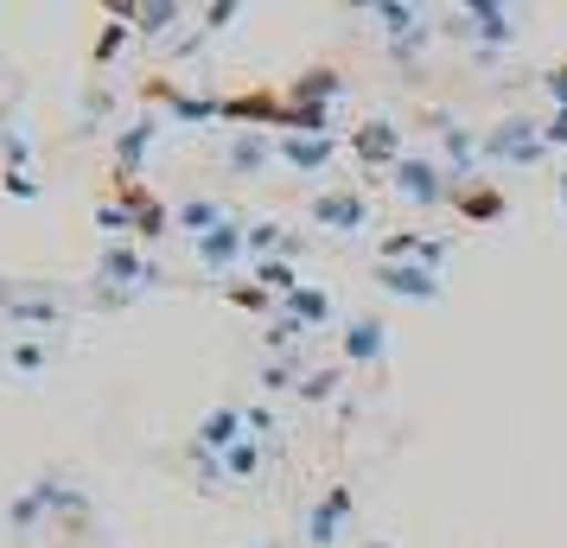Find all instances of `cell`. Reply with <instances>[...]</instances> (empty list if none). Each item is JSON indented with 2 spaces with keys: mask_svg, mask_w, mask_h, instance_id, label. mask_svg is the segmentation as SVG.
<instances>
[{
  "mask_svg": "<svg viewBox=\"0 0 567 548\" xmlns=\"http://www.w3.org/2000/svg\"><path fill=\"white\" fill-rule=\"evenodd\" d=\"M389 185L409 198V205H421V210H434V205H446L460 185H453V173L440 166L434 154H402L395 166H389Z\"/></svg>",
  "mask_w": 567,
  "mask_h": 548,
  "instance_id": "cell-1",
  "label": "cell"
},
{
  "mask_svg": "<svg viewBox=\"0 0 567 548\" xmlns=\"http://www.w3.org/2000/svg\"><path fill=\"white\" fill-rule=\"evenodd\" d=\"M542 147H548V134H542V122H529V115H504V122L485 134V159H497V166H536Z\"/></svg>",
  "mask_w": 567,
  "mask_h": 548,
  "instance_id": "cell-2",
  "label": "cell"
},
{
  "mask_svg": "<svg viewBox=\"0 0 567 548\" xmlns=\"http://www.w3.org/2000/svg\"><path fill=\"white\" fill-rule=\"evenodd\" d=\"M312 224L338 230V236H358V230H370V198L358 185H326V192H312Z\"/></svg>",
  "mask_w": 567,
  "mask_h": 548,
  "instance_id": "cell-3",
  "label": "cell"
},
{
  "mask_svg": "<svg viewBox=\"0 0 567 548\" xmlns=\"http://www.w3.org/2000/svg\"><path fill=\"white\" fill-rule=\"evenodd\" d=\"M446 32H453V39L472 32V39H485V45H511L516 13L511 7H491V0H472V7H453V13H446Z\"/></svg>",
  "mask_w": 567,
  "mask_h": 548,
  "instance_id": "cell-4",
  "label": "cell"
},
{
  "mask_svg": "<svg viewBox=\"0 0 567 548\" xmlns=\"http://www.w3.org/2000/svg\"><path fill=\"white\" fill-rule=\"evenodd\" d=\"M338 351H344V364H351V370L383 364V351H389V319H383V313H351V319H344V339H338Z\"/></svg>",
  "mask_w": 567,
  "mask_h": 548,
  "instance_id": "cell-5",
  "label": "cell"
},
{
  "mask_svg": "<svg viewBox=\"0 0 567 548\" xmlns=\"http://www.w3.org/2000/svg\"><path fill=\"white\" fill-rule=\"evenodd\" d=\"M275 159L293 166L300 179H319V173H332L338 141H332V134H275Z\"/></svg>",
  "mask_w": 567,
  "mask_h": 548,
  "instance_id": "cell-6",
  "label": "cell"
},
{
  "mask_svg": "<svg viewBox=\"0 0 567 548\" xmlns=\"http://www.w3.org/2000/svg\"><path fill=\"white\" fill-rule=\"evenodd\" d=\"M192 249H198V268H210V275H230L236 261H249V224H243V217H230V224H217L210 236H198Z\"/></svg>",
  "mask_w": 567,
  "mask_h": 548,
  "instance_id": "cell-7",
  "label": "cell"
},
{
  "mask_svg": "<svg viewBox=\"0 0 567 548\" xmlns=\"http://www.w3.org/2000/svg\"><path fill=\"white\" fill-rule=\"evenodd\" d=\"M243 441H249V415H243L236 402H217V409L198 421V434H192V446H198V453H210V459H224V453H230V446H243Z\"/></svg>",
  "mask_w": 567,
  "mask_h": 548,
  "instance_id": "cell-8",
  "label": "cell"
},
{
  "mask_svg": "<svg viewBox=\"0 0 567 548\" xmlns=\"http://www.w3.org/2000/svg\"><path fill=\"white\" fill-rule=\"evenodd\" d=\"M344 523H351V485L338 478V485H326V497L307 510V548H332L338 536H344Z\"/></svg>",
  "mask_w": 567,
  "mask_h": 548,
  "instance_id": "cell-9",
  "label": "cell"
},
{
  "mask_svg": "<svg viewBox=\"0 0 567 548\" xmlns=\"http://www.w3.org/2000/svg\"><path fill=\"white\" fill-rule=\"evenodd\" d=\"M370 281L395 300H440V268H421V261H377Z\"/></svg>",
  "mask_w": 567,
  "mask_h": 548,
  "instance_id": "cell-10",
  "label": "cell"
},
{
  "mask_svg": "<svg viewBox=\"0 0 567 548\" xmlns=\"http://www.w3.org/2000/svg\"><path fill=\"white\" fill-rule=\"evenodd\" d=\"M96 281H115V288H147V281H159V268L147 256H134L128 242H109L103 256H96Z\"/></svg>",
  "mask_w": 567,
  "mask_h": 548,
  "instance_id": "cell-11",
  "label": "cell"
},
{
  "mask_svg": "<svg viewBox=\"0 0 567 548\" xmlns=\"http://www.w3.org/2000/svg\"><path fill=\"white\" fill-rule=\"evenodd\" d=\"M351 154H358L363 166H395V159H402V128H395V122H363V128L351 134Z\"/></svg>",
  "mask_w": 567,
  "mask_h": 548,
  "instance_id": "cell-12",
  "label": "cell"
},
{
  "mask_svg": "<svg viewBox=\"0 0 567 548\" xmlns=\"http://www.w3.org/2000/svg\"><path fill=\"white\" fill-rule=\"evenodd\" d=\"M281 96H287V108H326L332 96H344V77H338L332 64H319V71H307V77L287 83Z\"/></svg>",
  "mask_w": 567,
  "mask_h": 548,
  "instance_id": "cell-13",
  "label": "cell"
},
{
  "mask_svg": "<svg viewBox=\"0 0 567 548\" xmlns=\"http://www.w3.org/2000/svg\"><path fill=\"white\" fill-rule=\"evenodd\" d=\"M478 154H485V141L472 128H440V166L453 173V185H465V173L478 166Z\"/></svg>",
  "mask_w": 567,
  "mask_h": 548,
  "instance_id": "cell-14",
  "label": "cell"
},
{
  "mask_svg": "<svg viewBox=\"0 0 567 548\" xmlns=\"http://www.w3.org/2000/svg\"><path fill=\"white\" fill-rule=\"evenodd\" d=\"M159 122L154 115H141V122H128V128L115 134V173H122V185H134V166H141V154L154 147Z\"/></svg>",
  "mask_w": 567,
  "mask_h": 548,
  "instance_id": "cell-15",
  "label": "cell"
},
{
  "mask_svg": "<svg viewBox=\"0 0 567 548\" xmlns=\"http://www.w3.org/2000/svg\"><path fill=\"white\" fill-rule=\"evenodd\" d=\"M122 205H128V217H134V236H147V242H154V236L173 230V210L159 205V198H147L141 185H122Z\"/></svg>",
  "mask_w": 567,
  "mask_h": 548,
  "instance_id": "cell-16",
  "label": "cell"
},
{
  "mask_svg": "<svg viewBox=\"0 0 567 548\" xmlns=\"http://www.w3.org/2000/svg\"><path fill=\"white\" fill-rule=\"evenodd\" d=\"M249 275H256V288H261V293H275V300H293V293L307 288V281H300V268H293L287 256L249 261Z\"/></svg>",
  "mask_w": 567,
  "mask_h": 548,
  "instance_id": "cell-17",
  "label": "cell"
},
{
  "mask_svg": "<svg viewBox=\"0 0 567 548\" xmlns=\"http://www.w3.org/2000/svg\"><path fill=\"white\" fill-rule=\"evenodd\" d=\"M383 261H421V268H440V261H446V242H440V236H383Z\"/></svg>",
  "mask_w": 567,
  "mask_h": 548,
  "instance_id": "cell-18",
  "label": "cell"
},
{
  "mask_svg": "<svg viewBox=\"0 0 567 548\" xmlns=\"http://www.w3.org/2000/svg\"><path fill=\"white\" fill-rule=\"evenodd\" d=\"M268 256H287V261H293V256H300V236L261 217V224H249V261H268Z\"/></svg>",
  "mask_w": 567,
  "mask_h": 548,
  "instance_id": "cell-19",
  "label": "cell"
},
{
  "mask_svg": "<svg viewBox=\"0 0 567 548\" xmlns=\"http://www.w3.org/2000/svg\"><path fill=\"white\" fill-rule=\"evenodd\" d=\"M173 224H179V230H192V242H198V236H210L217 224H230V210L217 205V198H185V205L173 210Z\"/></svg>",
  "mask_w": 567,
  "mask_h": 548,
  "instance_id": "cell-20",
  "label": "cell"
},
{
  "mask_svg": "<svg viewBox=\"0 0 567 548\" xmlns=\"http://www.w3.org/2000/svg\"><path fill=\"white\" fill-rule=\"evenodd\" d=\"M268 159H275L268 128H249V134H236V141H230V166H236V173H261Z\"/></svg>",
  "mask_w": 567,
  "mask_h": 548,
  "instance_id": "cell-21",
  "label": "cell"
},
{
  "mask_svg": "<svg viewBox=\"0 0 567 548\" xmlns=\"http://www.w3.org/2000/svg\"><path fill=\"white\" fill-rule=\"evenodd\" d=\"M287 319H300V325H307V332H319V325H326V319H332V293L326 288H300L293 293V300H287Z\"/></svg>",
  "mask_w": 567,
  "mask_h": 548,
  "instance_id": "cell-22",
  "label": "cell"
},
{
  "mask_svg": "<svg viewBox=\"0 0 567 548\" xmlns=\"http://www.w3.org/2000/svg\"><path fill=\"white\" fill-rule=\"evenodd\" d=\"M159 96L173 108V122H210V115H224L217 96H179V90H166V83H159Z\"/></svg>",
  "mask_w": 567,
  "mask_h": 548,
  "instance_id": "cell-23",
  "label": "cell"
},
{
  "mask_svg": "<svg viewBox=\"0 0 567 548\" xmlns=\"http://www.w3.org/2000/svg\"><path fill=\"white\" fill-rule=\"evenodd\" d=\"M173 20H185V7H179V0H154V7H141V13H134V32L159 39V32L173 27Z\"/></svg>",
  "mask_w": 567,
  "mask_h": 548,
  "instance_id": "cell-24",
  "label": "cell"
},
{
  "mask_svg": "<svg viewBox=\"0 0 567 548\" xmlns=\"http://www.w3.org/2000/svg\"><path fill=\"white\" fill-rule=\"evenodd\" d=\"M261 472V441H243L224 453V478H256Z\"/></svg>",
  "mask_w": 567,
  "mask_h": 548,
  "instance_id": "cell-25",
  "label": "cell"
},
{
  "mask_svg": "<svg viewBox=\"0 0 567 548\" xmlns=\"http://www.w3.org/2000/svg\"><path fill=\"white\" fill-rule=\"evenodd\" d=\"M453 205H460L465 217H497V210H504V192L478 185V192H453Z\"/></svg>",
  "mask_w": 567,
  "mask_h": 548,
  "instance_id": "cell-26",
  "label": "cell"
},
{
  "mask_svg": "<svg viewBox=\"0 0 567 548\" xmlns=\"http://www.w3.org/2000/svg\"><path fill=\"white\" fill-rule=\"evenodd\" d=\"M307 339V325H300V319H275V325H268V351H275V358H287V351H293V344Z\"/></svg>",
  "mask_w": 567,
  "mask_h": 548,
  "instance_id": "cell-27",
  "label": "cell"
},
{
  "mask_svg": "<svg viewBox=\"0 0 567 548\" xmlns=\"http://www.w3.org/2000/svg\"><path fill=\"white\" fill-rule=\"evenodd\" d=\"M7 364L20 370V376H32V370H45V344H39V339L13 344V351H7Z\"/></svg>",
  "mask_w": 567,
  "mask_h": 548,
  "instance_id": "cell-28",
  "label": "cell"
},
{
  "mask_svg": "<svg viewBox=\"0 0 567 548\" xmlns=\"http://www.w3.org/2000/svg\"><path fill=\"white\" fill-rule=\"evenodd\" d=\"M96 224H103V230H134L128 205H115V198H103V205H96Z\"/></svg>",
  "mask_w": 567,
  "mask_h": 548,
  "instance_id": "cell-29",
  "label": "cell"
},
{
  "mask_svg": "<svg viewBox=\"0 0 567 548\" xmlns=\"http://www.w3.org/2000/svg\"><path fill=\"white\" fill-rule=\"evenodd\" d=\"M261 390H300V383H293V364H287V358H275V364L261 370Z\"/></svg>",
  "mask_w": 567,
  "mask_h": 548,
  "instance_id": "cell-30",
  "label": "cell"
},
{
  "mask_svg": "<svg viewBox=\"0 0 567 548\" xmlns=\"http://www.w3.org/2000/svg\"><path fill=\"white\" fill-rule=\"evenodd\" d=\"M332 390H338V376H332V370H312L307 383H300V395H307V402H326Z\"/></svg>",
  "mask_w": 567,
  "mask_h": 548,
  "instance_id": "cell-31",
  "label": "cell"
},
{
  "mask_svg": "<svg viewBox=\"0 0 567 548\" xmlns=\"http://www.w3.org/2000/svg\"><path fill=\"white\" fill-rule=\"evenodd\" d=\"M542 90H548V96H555V108H567V64H555V71H548V77H542Z\"/></svg>",
  "mask_w": 567,
  "mask_h": 548,
  "instance_id": "cell-32",
  "label": "cell"
},
{
  "mask_svg": "<svg viewBox=\"0 0 567 548\" xmlns=\"http://www.w3.org/2000/svg\"><path fill=\"white\" fill-rule=\"evenodd\" d=\"M122 39H128V27L115 20V27L103 32V45H96V64H103V58H115V52H122Z\"/></svg>",
  "mask_w": 567,
  "mask_h": 548,
  "instance_id": "cell-33",
  "label": "cell"
},
{
  "mask_svg": "<svg viewBox=\"0 0 567 548\" xmlns=\"http://www.w3.org/2000/svg\"><path fill=\"white\" fill-rule=\"evenodd\" d=\"M0 185H7L13 198H39V185H32V173H7V179H0Z\"/></svg>",
  "mask_w": 567,
  "mask_h": 548,
  "instance_id": "cell-34",
  "label": "cell"
},
{
  "mask_svg": "<svg viewBox=\"0 0 567 548\" xmlns=\"http://www.w3.org/2000/svg\"><path fill=\"white\" fill-rule=\"evenodd\" d=\"M230 300H236V307H268L275 293H261V288H230Z\"/></svg>",
  "mask_w": 567,
  "mask_h": 548,
  "instance_id": "cell-35",
  "label": "cell"
},
{
  "mask_svg": "<svg viewBox=\"0 0 567 548\" xmlns=\"http://www.w3.org/2000/svg\"><path fill=\"white\" fill-rule=\"evenodd\" d=\"M542 134H548V141H567V108H555V122H548Z\"/></svg>",
  "mask_w": 567,
  "mask_h": 548,
  "instance_id": "cell-36",
  "label": "cell"
},
{
  "mask_svg": "<svg viewBox=\"0 0 567 548\" xmlns=\"http://www.w3.org/2000/svg\"><path fill=\"white\" fill-rule=\"evenodd\" d=\"M555 192H561V210H567V173H555Z\"/></svg>",
  "mask_w": 567,
  "mask_h": 548,
  "instance_id": "cell-37",
  "label": "cell"
},
{
  "mask_svg": "<svg viewBox=\"0 0 567 548\" xmlns=\"http://www.w3.org/2000/svg\"><path fill=\"white\" fill-rule=\"evenodd\" d=\"M363 548H389V542H377V536H370V542H363Z\"/></svg>",
  "mask_w": 567,
  "mask_h": 548,
  "instance_id": "cell-38",
  "label": "cell"
},
{
  "mask_svg": "<svg viewBox=\"0 0 567 548\" xmlns=\"http://www.w3.org/2000/svg\"><path fill=\"white\" fill-rule=\"evenodd\" d=\"M249 548H268V542H249Z\"/></svg>",
  "mask_w": 567,
  "mask_h": 548,
  "instance_id": "cell-39",
  "label": "cell"
},
{
  "mask_svg": "<svg viewBox=\"0 0 567 548\" xmlns=\"http://www.w3.org/2000/svg\"><path fill=\"white\" fill-rule=\"evenodd\" d=\"M0 141H7V134H0Z\"/></svg>",
  "mask_w": 567,
  "mask_h": 548,
  "instance_id": "cell-40",
  "label": "cell"
}]
</instances>
